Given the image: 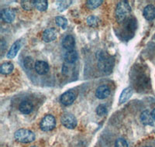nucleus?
Here are the masks:
<instances>
[{
	"label": "nucleus",
	"mask_w": 155,
	"mask_h": 147,
	"mask_svg": "<svg viewBox=\"0 0 155 147\" xmlns=\"http://www.w3.org/2000/svg\"><path fill=\"white\" fill-rule=\"evenodd\" d=\"M36 71L40 75H44L48 74L49 71V65L47 62L43 61V60H38L35 63V67H34Z\"/></svg>",
	"instance_id": "9"
},
{
	"label": "nucleus",
	"mask_w": 155,
	"mask_h": 147,
	"mask_svg": "<svg viewBox=\"0 0 155 147\" xmlns=\"http://www.w3.org/2000/svg\"><path fill=\"white\" fill-rule=\"evenodd\" d=\"M61 122L67 129H72L77 126L78 121L75 116L71 113H64L61 117Z\"/></svg>",
	"instance_id": "4"
},
{
	"label": "nucleus",
	"mask_w": 155,
	"mask_h": 147,
	"mask_svg": "<svg viewBox=\"0 0 155 147\" xmlns=\"http://www.w3.org/2000/svg\"><path fill=\"white\" fill-rule=\"evenodd\" d=\"M72 2V1H58L56 2V6L58 8V9L61 12H63L65 9H67L69 7V5H71V3Z\"/></svg>",
	"instance_id": "20"
},
{
	"label": "nucleus",
	"mask_w": 155,
	"mask_h": 147,
	"mask_svg": "<svg viewBox=\"0 0 155 147\" xmlns=\"http://www.w3.org/2000/svg\"><path fill=\"white\" fill-rule=\"evenodd\" d=\"M20 47H21V44H20L19 41H16V42H15L14 44H12V47L9 49V51H8L7 55H6L7 58H9V59L14 58L17 55L18 51L20 49Z\"/></svg>",
	"instance_id": "16"
},
{
	"label": "nucleus",
	"mask_w": 155,
	"mask_h": 147,
	"mask_svg": "<svg viewBox=\"0 0 155 147\" xmlns=\"http://www.w3.org/2000/svg\"><path fill=\"white\" fill-rule=\"evenodd\" d=\"M78 53L75 51H74V50L73 51H67L64 54V59L68 64L74 63L78 60Z\"/></svg>",
	"instance_id": "17"
},
{
	"label": "nucleus",
	"mask_w": 155,
	"mask_h": 147,
	"mask_svg": "<svg viewBox=\"0 0 155 147\" xmlns=\"http://www.w3.org/2000/svg\"><path fill=\"white\" fill-rule=\"evenodd\" d=\"M33 104L30 101H27V100H25L20 103L19 106V111L24 115H28L30 113H31V112L33 111Z\"/></svg>",
	"instance_id": "13"
},
{
	"label": "nucleus",
	"mask_w": 155,
	"mask_h": 147,
	"mask_svg": "<svg viewBox=\"0 0 155 147\" xmlns=\"http://www.w3.org/2000/svg\"><path fill=\"white\" fill-rule=\"evenodd\" d=\"M1 19L5 23H12L16 17V13L12 9H4L1 11L0 13Z\"/></svg>",
	"instance_id": "7"
},
{
	"label": "nucleus",
	"mask_w": 155,
	"mask_h": 147,
	"mask_svg": "<svg viewBox=\"0 0 155 147\" xmlns=\"http://www.w3.org/2000/svg\"><path fill=\"white\" fill-rule=\"evenodd\" d=\"M34 5H35V8L37 10L43 12V11H46L48 7V1L46 0H37V1H34Z\"/></svg>",
	"instance_id": "19"
},
{
	"label": "nucleus",
	"mask_w": 155,
	"mask_h": 147,
	"mask_svg": "<svg viewBox=\"0 0 155 147\" xmlns=\"http://www.w3.org/2000/svg\"><path fill=\"white\" fill-rule=\"evenodd\" d=\"M98 65L101 70L105 73H109L114 66V60L104 53H100L98 54Z\"/></svg>",
	"instance_id": "2"
},
{
	"label": "nucleus",
	"mask_w": 155,
	"mask_h": 147,
	"mask_svg": "<svg viewBox=\"0 0 155 147\" xmlns=\"http://www.w3.org/2000/svg\"><path fill=\"white\" fill-rule=\"evenodd\" d=\"M24 66L28 70H32L35 67V64L34 62V60L30 57H27L24 59Z\"/></svg>",
	"instance_id": "25"
},
{
	"label": "nucleus",
	"mask_w": 155,
	"mask_h": 147,
	"mask_svg": "<svg viewBox=\"0 0 155 147\" xmlns=\"http://www.w3.org/2000/svg\"><path fill=\"white\" fill-rule=\"evenodd\" d=\"M41 130L44 132H49L53 130L56 126V119L51 115H48L41 120Z\"/></svg>",
	"instance_id": "5"
},
{
	"label": "nucleus",
	"mask_w": 155,
	"mask_h": 147,
	"mask_svg": "<svg viewBox=\"0 0 155 147\" xmlns=\"http://www.w3.org/2000/svg\"><path fill=\"white\" fill-rule=\"evenodd\" d=\"M75 100V95L74 93L71 91H68L62 94L61 96V102L62 105H65V106H68V105H71Z\"/></svg>",
	"instance_id": "8"
},
{
	"label": "nucleus",
	"mask_w": 155,
	"mask_h": 147,
	"mask_svg": "<svg viewBox=\"0 0 155 147\" xmlns=\"http://www.w3.org/2000/svg\"><path fill=\"white\" fill-rule=\"evenodd\" d=\"M102 2H103L102 0H88V1H87L86 5L90 9H94L95 8L99 7Z\"/></svg>",
	"instance_id": "23"
},
{
	"label": "nucleus",
	"mask_w": 155,
	"mask_h": 147,
	"mask_svg": "<svg viewBox=\"0 0 155 147\" xmlns=\"http://www.w3.org/2000/svg\"><path fill=\"white\" fill-rule=\"evenodd\" d=\"M140 121L145 126H153L154 120L149 111H143L140 115Z\"/></svg>",
	"instance_id": "14"
},
{
	"label": "nucleus",
	"mask_w": 155,
	"mask_h": 147,
	"mask_svg": "<svg viewBox=\"0 0 155 147\" xmlns=\"http://www.w3.org/2000/svg\"><path fill=\"white\" fill-rule=\"evenodd\" d=\"M13 69H14V66L11 62H5L1 65L0 72L2 74H9L12 73Z\"/></svg>",
	"instance_id": "18"
},
{
	"label": "nucleus",
	"mask_w": 155,
	"mask_h": 147,
	"mask_svg": "<svg viewBox=\"0 0 155 147\" xmlns=\"http://www.w3.org/2000/svg\"><path fill=\"white\" fill-rule=\"evenodd\" d=\"M87 24L91 27H95L99 24V19L95 16H90L87 19Z\"/></svg>",
	"instance_id": "24"
},
{
	"label": "nucleus",
	"mask_w": 155,
	"mask_h": 147,
	"mask_svg": "<svg viewBox=\"0 0 155 147\" xmlns=\"http://www.w3.org/2000/svg\"><path fill=\"white\" fill-rule=\"evenodd\" d=\"M96 113L99 116H103L107 113V109L105 105H99V106L97 107L96 109Z\"/></svg>",
	"instance_id": "26"
},
{
	"label": "nucleus",
	"mask_w": 155,
	"mask_h": 147,
	"mask_svg": "<svg viewBox=\"0 0 155 147\" xmlns=\"http://www.w3.org/2000/svg\"><path fill=\"white\" fill-rule=\"evenodd\" d=\"M131 12V7L127 1H121L118 3L116 9V21L122 23L125 21Z\"/></svg>",
	"instance_id": "1"
},
{
	"label": "nucleus",
	"mask_w": 155,
	"mask_h": 147,
	"mask_svg": "<svg viewBox=\"0 0 155 147\" xmlns=\"http://www.w3.org/2000/svg\"><path fill=\"white\" fill-rule=\"evenodd\" d=\"M115 147H128L127 141L124 139H117L115 142Z\"/></svg>",
	"instance_id": "27"
},
{
	"label": "nucleus",
	"mask_w": 155,
	"mask_h": 147,
	"mask_svg": "<svg viewBox=\"0 0 155 147\" xmlns=\"http://www.w3.org/2000/svg\"><path fill=\"white\" fill-rule=\"evenodd\" d=\"M21 6L25 10H32L35 7L34 5V1H30V0H23L21 1Z\"/></svg>",
	"instance_id": "22"
},
{
	"label": "nucleus",
	"mask_w": 155,
	"mask_h": 147,
	"mask_svg": "<svg viewBox=\"0 0 155 147\" xmlns=\"http://www.w3.org/2000/svg\"><path fill=\"white\" fill-rule=\"evenodd\" d=\"M110 95V89L107 85H101L96 89L95 95L99 99H105Z\"/></svg>",
	"instance_id": "10"
},
{
	"label": "nucleus",
	"mask_w": 155,
	"mask_h": 147,
	"mask_svg": "<svg viewBox=\"0 0 155 147\" xmlns=\"http://www.w3.org/2000/svg\"><path fill=\"white\" fill-rule=\"evenodd\" d=\"M143 14L147 20H153L155 19V7L152 5H147L143 9Z\"/></svg>",
	"instance_id": "15"
},
{
	"label": "nucleus",
	"mask_w": 155,
	"mask_h": 147,
	"mask_svg": "<svg viewBox=\"0 0 155 147\" xmlns=\"http://www.w3.org/2000/svg\"><path fill=\"white\" fill-rule=\"evenodd\" d=\"M55 22H56L57 25L58 26H60L61 28L65 30L68 26V20L66 18L63 17V16H57L55 19Z\"/></svg>",
	"instance_id": "21"
},
{
	"label": "nucleus",
	"mask_w": 155,
	"mask_h": 147,
	"mask_svg": "<svg viewBox=\"0 0 155 147\" xmlns=\"http://www.w3.org/2000/svg\"><path fill=\"white\" fill-rule=\"evenodd\" d=\"M15 139L16 141L22 143H30L35 140V134L31 130L20 129L15 132Z\"/></svg>",
	"instance_id": "3"
},
{
	"label": "nucleus",
	"mask_w": 155,
	"mask_h": 147,
	"mask_svg": "<svg viewBox=\"0 0 155 147\" xmlns=\"http://www.w3.org/2000/svg\"><path fill=\"white\" fill-rule=\"evenodd\" d=\"M31 147H37V146H36V145H33V146H31Z\"/></svg>",
	"instance_id": "29"
},
{
	"label": "nucleus",
	"mask_w": 155,
	"mask_h": 147,
	"mask_svg": "<svg viewBox=\"0 0 155 147\" xmlns=\"http://www.w3.org/2000/svg\"><path fill=\"white\" fill-rule=\"evenodd\" d=\"M151 116H152V117H153V120H154V122H155V109H153V111H152V112H151Z\"/></svg>",
	"instance_id": "28"
},
{
	"label": "nucleus",
	"mask_w": 155,
	"mask_h": 147,
	"mask_svg": "<svg viewBox=\"0 0 155 147\" xmlns=\"http://www.w3.org/2000/svg\"><path fill=\"white\" fill-rule=\"evenodd\" d=\"M62 45H63V47L65 50H67L68 51H73L74 46H75V40H74V38L71 35L66 36L64 38Z\"/></svg>",
	"instance_id": "11"
},
{
	"label": "nucleus",
	"mask_w": 155,
	"mask_h": 147,
	"mask_svg": "<svg viewBox=\"0 0 155 147\" xmlns=\"http://www.w3.org/2000/svg\"><path fill=\"white\" fill-rule=\"evenodd\" d=\"M133 93H134V90L131 87H127L125 89H124V91H122L121 94H120V99H119L120 104H124L127 102L131 98Z\"/></svg>",
	"instance_id": "12"
},
{
	"label": "nucleus",
	"mask_w": 155,
	"mask_h": 147,
	"mask_svg": "<svg viewBox=\"0 0 155 147\" xmlns=\"http://www.w3.org/2000/svg\"><path fill=\"white\" fill-rule=\"evenodd\" d=\"M57 36H58V31L56 30V29L49 28L44 30V32L43 33L42 38L44 42L50 43L56 40Z\"/></svg>",
	"instance_id": "6"
},
{
	"label": "nucleus",
	"mask_w": 155,
	"mask_h": 147,
	"mask_svg": "<svg viewBox=\"0 0 155 147\" xmlns=\"http://www.w3.org/2000/svg\"><path fill=\"white\" fill-rule=\"evenodd\" d=\"M145 147H150V146H145Z\"/></svg>",
	"instance_id": "30"
}]
</instances>
